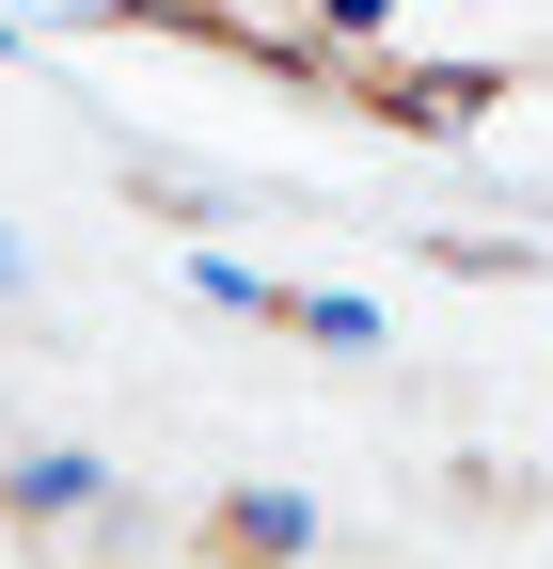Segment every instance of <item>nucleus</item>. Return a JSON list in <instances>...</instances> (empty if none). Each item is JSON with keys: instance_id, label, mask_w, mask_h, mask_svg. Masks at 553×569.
<instances>
[{"instance_id": "obj_1", "label": "nucleus", "mask_w": 553, "mask_h": 569, "mask_svg": "<svg viewBox=\"0 0 553 569\" xmlns=\"http://www.w3.org/2000/svg\"><path fill=\"white\" fill-rule=\"evenodd\" d=\"M0 490H17L32 538H111V475H95V459H17Z\"/></svg>"}, {"instance_id": "obj_3", "label": "nucleus", "mask_w": 553, "mask_h": 569, "mask_svg": "<svg viewBox=\"0 0 553 569\" xmlns=\"http://www.w3.org/2000/svg\"><path fill=\"white\" fill-rule=\"evenodd\" d=\"M380 17H395V0H316V32H332V48H380Z\"/></svg>"}, {"instance_id": "obj_2", "label": "nucleus", "mask_w": 553, "mask_h": 569, "mask_svg": "<svg viewBox=\"0 0 553 569\" xmlns=\"http://www.w3.org/2000/svg\"><path fill=\"white\" fill-rule=\"evenodd\" d=\"M301 538H316L301 507H222V522H205V553H222V569H285Z\"/></svg>"}]
</instances>
